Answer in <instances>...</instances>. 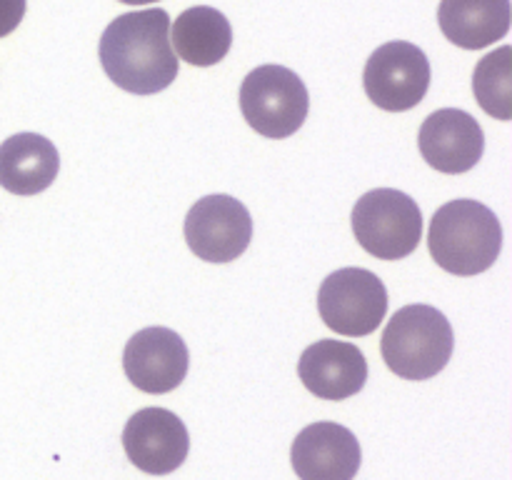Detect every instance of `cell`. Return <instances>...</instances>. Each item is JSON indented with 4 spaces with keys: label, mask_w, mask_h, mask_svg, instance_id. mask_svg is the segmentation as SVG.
<instances>
[{
    "label": "cell",
    "mask_w": 512,
    "mask_h": 480,
    "mask_svg": "<svg viewBox=\"0 0 512 480\" xmlns=\"http://www.w3.org/2000/svg\"><path fill=\"white\" fill-rule=\"evenodd\" d=\"M100 65L118 88L153 95L178 78V55L170 45V15L163 8L118 15L100 38Z\"/></svg>",
    "instance_id": "6da1fadb"
},
{
    "label": "cell",
    "mask_w": 512,
    "mask_h": 480,
    "mask_svg": "<svg viewBox=\"0 0 512 480\" xmlns=\"http://www.w3.org/2000/svg\"><path fill=\"white\" fill-rule=\"evenodd\" d=\"M428 248L435 263L453 275H480L503 250V225L488 205L460 198L440 205L430 220Z\"/></svg>",
    "instance_id": "7a4b0ae2"
},
{
    "label": "cell",
    "mask_w": 512,
    "mask_h": 480,
    "mask_svg": "<svg viewBox=\"0 0 512 480\" xmlns=\"http://www.w3.org/2000/svg\"><path fill=\"white\" fill-rule=\"evenodd\" d=\"M453 325L433 305H405L383 330L380 353L405 380H430L453 358Z\"/></svg>",
    "instance_id": "3957f363"
},
{
    "label": "cell",
    "mask_w": 512,
    "mask_h": 480,
    "mask_svg": "<svg viewBox=\"0 0 512 480\" xmlns=\"http://www.w3.org/2000/svg\"><path fill=\"white\" fill-rule=\"evenodd\" d=\"M240 110L255 133L283 140L303 128L310 95L298 73L285 65H260L240 85Z\"/></svg>",
    "instance_id": "277c9868"
},
{
    "label": "cell",
    "mask_w": 512,
    "mask_h": 480,
    "mask_svg": "<svg viewBox=\"0 0 512 480\" xmlns=\"http://www.w3.org/2000/svg\"><path fill=\"white\" fill-rule=\"evenodd\" d=\"M353 233L363 250L378 260H403L423 238V213L408 193L375 188L355 203Z\"/></svg>",
    "instance_id": "5b68a950"
},
{
    "label": "cell",
    "mask_w": 512,
    "mask_h": 480,
    "mask_svg": "<svg viewBox=\"0 0 512 480\" xmlns=\"http://www.w3.org/2000/svg\"><path fill=\"white\" fill-rule=\"evenodd\" d=\"M318 313L333 333L365 338L385 320L388 290L373 270L340 268L320 285Z\"/></svg>",
    "instance_id": "8992f818"
},
{
    "label": "cell",
    "mask_w": 512,
    "mask_h": 480,
    "mask_svg": "<svg viewBox=\"0 0 512 480\" xmlns=\"http://www.w3.org/2000/svg\"><path fill=\"white\" fill-rule=\"evenodd\" d=\"M368 98L388 113L415 108L430 88V60L418 45L393 40L373 50L363 70Z\"/></svg>",
    "instance_id": "52a82bcc"
},
{
    "label": "cell",
    "mask_w": 512,
    "mask_h": 480,
    "mask_svg": "<svg viewBox=\"0 0 512 480\" xmlns=\"http://www.w3.org/2000/svg\"><path fill=\"white\" fill-rule=\"evenodd\" d=\"M188 248L208 263H233L253 240V218L233 195H205L185 218Z\"/></svg>",
    "instance_id": "ba28073f"
},
{
    "label": "cell",
    "mask_w": 512,
    "mask_h": 480,
    "mask_svg": "<svg viewBox=\"0 0 512 480\" xmlns=\"http://www.w3.org/2000/svg\"><path fill=\"white\" fill-rule=\"evenodd\" d=\"M123 448L138 470L148 475H168L188 458L190 435L173 410L143 408L125 423Z\"/></svg>",
    "instance_id": "9c48e42d"
},
{
    "label": "cell",
    "mask_w": 512,
    "mask_h": 480,
    "mask_svg": "<svg viewBox=\"0 0 512 480\" xmlns=\"http://www.w3.org/2000/svg\"><path fill=\"white\" fill-rule=\"evenodd\" d=\"M188 365L190 353L185 340L163 325L138 330L125 345V375L143 393L163 395L175 390L188 375Z\"/></svg>",
    "instance_id": "30bf717a"
},
{
    "label": "cell",
    "mask_w": 512,
    "mask_h": 480,
    "mask_svg": "<svg viewBox=\"0 0 512 480\" xmlns=\"http://www.w3.org/2000/svg\"><path fill=\"white\" fill-rule=\"evenodd\" d=\"M420 155L430 168L460 175L480 163L485 150V133L478 120L460 108H443L423 120L418 133Z\"/></svg>",
    "instance_id": "8fae6325"
},
{
    "label": "cell",
    "mask_w": 512,
    "mask_h": 480,
    "mask_svg": "<svg viewBox=\"0 0 512 480\" xmlns=\"http://www.w3.org/2000/svg\"><path fill=\"white\" fill-rule=\"evenodd\" d=\"M360 443L345 425L313 423L298 433L290 463L300 480H353L360 470Z\"/></svg>",
    "instance_id": "7c38bea8"
},
{
    "label": "cell",
    "mask_w": 512,
    "mask_h": 480,
    "mask_svg": "<svg viewBox=\"0 0 512 480\" xmlns=\"http://www.w3.org/2000/svg\"><path fill=\"white\" fill-rule=\"evenodd\" d=\"M305 388L323 400H345L360 393L368 380V360L348 340H315L298 360Z\"/></svg>",
    "instance_id": "4fadbf2b"
},
{
    "label": "cell",
    "mask_w": 512,
    "mask_h": 480,
    "mask_svg": "<svg viewBox=\"0 0 512 480\" xmlns=\"http://www.w3.org/2000/svg\"><path fill=\"white\" fill-rule=\"evenodd\" d=\"M58 170L60 155L45 135L18 133L0 145V185L8 193H43L58 178Z\"/></svg>",
    "instance_id": "5bb4252c"
},
{
    "label": "cell",
    "mask_w": 512,
    "mask_h": 480,
    "mask_svg": "<svg viewBox=\"0 0 512 480\" xmlns=\"http://www.w3.org/2000/svg\"><path fill=\"white\" fill-rule=\"evenodd\" d=\"M510 0H440L438 25L445 38L465 50L503 40L510 30Z\"/></svg>",
    "instance_id": "9a60e30c"
},
{
    "label": "cell",
    "mask_w": 512,
    "mask_h": 480,
    "mask_svg": "<svg viewBox=\"0 0 512 480\" xmlns=\"http://www.w3.org/2000/svg\"><path fill=\"white\" fill-rule=\"evenodd\" d=\"M170 45L185 63L210 68L230 53L233 25L220 10L210 5H195L175 18Z\"/></svg>",
    "instance_id": "2e32d148"
},
{
    "label": "cell",
    "mask_w": 512,
    "mask_h": 480,
    "mask_svg": "<svg viewBox=\"0 0 512 480\" xmlns=\"http://www.w3.org/2000/svg\"><path fill=\"white\" fill-rule=\"evenodd\" d=\"M473 90L480 108L498 120L512 118V48L493 50L473 73Z\"/></svg>",
    "instance_id": "e0dca14e"
},
{
    "label": "cell",
    "mask_w": 512,
    "mask_h": 480,
    "mask_svg": "<svg viewBox=\"0 0 512 480\" xmlns=\"http://www.w3.org/2000/svg\"><path fill=\"white\" fill-rule=\"evenodd\" d=\"M25 15V0H0V38L13 33Z\"/></svg>",
    "instance_id": "ac0fdd59"
},
{
    "label": "cell",
    "mask_w": 512,
    "mask_h": 480,
    "mask_svg": "<svg viewBox=\"0 0 512 480\" xmlns=\"http://www.w3.org/2000/svg\"><path fill=\"white\" fill-rule=\"evenodd\" d=\"M125 5H148V3H158V0H120Z\"/></svg>",
    "instance_id": "d6986e66"
}]
</instances>
